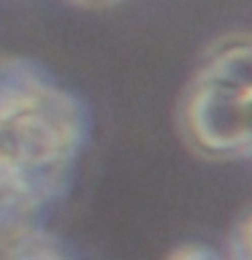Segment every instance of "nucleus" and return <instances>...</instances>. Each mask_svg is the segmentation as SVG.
Segmentation results:
<instances>
[{"label": "nucleus", "mask_w": 252, "mask_h": 260, "mask_svg": "<svg viewBox=\"0 0 252 260\" xmlns=\"http://www.w3.org/2000/svg\"><path fill=\"white\" fill-rule=\"evenodd\" d=\"M87 114L52 76L0 109V154L6 160V190L33 209L60 198L71 182Z\"/></svg>", "instance_id": "obj_1"}, {"label": "nucleus", "mask_w": 252, "mask_h": 260, "mask_svg": "<svg viewBox=\"0 0 252 260\" xmlns=\"http://www.w3.org/2000/svg\"><path fill=\"white\" fill-rule=\"evenodd\" d=\"M179 133L209 160L247 157L252 146V98L211 79L193 76L179 98Z\"/></svg>", "instance_id": "obj_2"}, {"label": "nucleus", "mask_w": 252, "mask_h": 260, "mask_svg": "<svg viewBox=\"0 0 252 260\" xmlns=\"http://www.w3.org/2000/svg\"><path fill=\"white\" fill-rule=\"evenodd\" d=\"M38 209L0 187V260H54L62 252L38 222Z\"/></svg>", "instance_id": "obj_3"}, {"label": "nucleus", "mask_w": 252, "mask_h": 260, "mask_svg": "<svg viewBox=\"0 0 252 260\" xmlns=\"http://www.w3.org/2000/svg\"><path fill=\"white\" fill-rule=\"evenodd\" d=\"M195 76L211 79L252 98V36H225L211 44Z\"/></svg>", "instance_id": "obj_4"}, {"label": "nucleus", "mask_w": 252, "mask_h": 260, "mask_svg": "<svg viewBox=\"0 0 252 260\" xmlns=\"http://www.w3.org/2000/svg\"><path fill=\"white\" fill-rule=\"evenodd\" d=\"M228 260H252V206L236 219L231 233V257Z\"/></svg>", "instance_id": "obj_5"}, {"label": "nucleus", "mask_w": 252, "mask_h": 260, "mask_svg": "<svg viewBox=\"0 0 252 260\" xmlns=\"http://www.w3.org/2000/svg\"><path fill=\"white\" fill-rule=\"evenodd\" d=\"M166 260H225V257L217 249L206 247V244L187 241V244H179L176 249H171Z\"/></svg>", "instance_id": "obj_6"}, {"label": "nucleus", "mask_w": 252, "mask_h": 260, "mask_svg": "<svg viewBox=\"0 0 252 260\" xmlns=\"http://www.w3.org/2000/svg\"><path fill=\"white\" fill-rule=\"evenodd\" d=\"M76 6H84V8H109V6H117L122 0H71Z\"/></svg>", "instance_id": "obj_7"}, {"label": "nucleus", "mask_w": 252, "mask_h": 260, "mask_svg": "<svg viewBox=\"0 0 252 260\" xmlns=\"http://www.w3.org/2000/svg\"><path fill=\"white\" fill-rule=\"evenodd\" d=\"M6 160H3V154H0V187H3V182H6Z\"/></svg>", "instance_id": "obj_8"}, {"label": "nucleus", "mask_w": 252, "mask_h": 260, "mask_svg": "<svg viewBox=\"0 0 252 260\" xmlns=\"http://www.w3.org/2000/svg\"><path fill=\"white\" fill-rule=\"evenodd\" d=\"M54 260H68V257H65V255H60V257H54Z\"/></svg>", "instance_id": "obj_9"}, {"label": "nucleus", "mask_w": 252, "mask_h": 260, "mask_svg": "<svg viewBox=\"0 0 252 260\" xmlns=\"http://www.w3.org/2000/svg\"><path fill=\"white\" fill-rule=\"evenodd\" d=\"M249 154H252V146H249Z\"/></svg>", "instance_id": "obj_10"}]
</instances>
